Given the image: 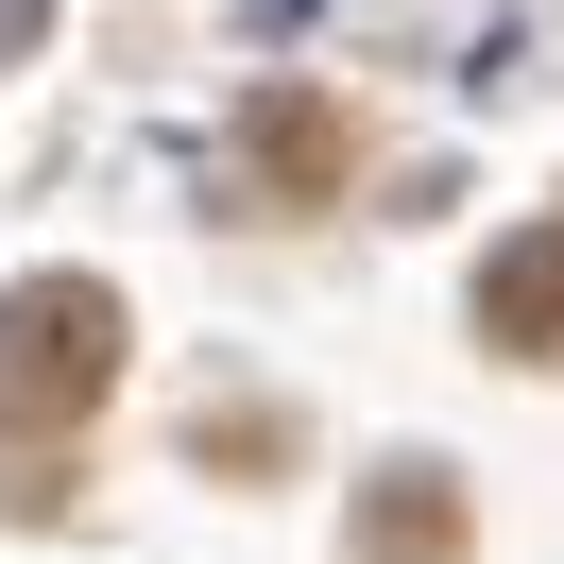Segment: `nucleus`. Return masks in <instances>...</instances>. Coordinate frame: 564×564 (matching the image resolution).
Instances as JSON below:
<instances>
[{"label":"nucleus","instance_id":"nucleus-1","mask_svg":"<svg viewBox=\"0 0 564 564\" xmlns=\"http://www.w3.org/2000/svg\"><path fill=\"white\" fill-rule=\"evenodd\" d=\"M104 393H120V291L104 274L0 291V427H86Z\"/></svg>","mask_w":564,"mask_h":564},{"label":"nucleus","instance_id":"nucleus-2","mask_svg":"<svg viewBox=\"0 0 564 564\" xmlns=\"http://www.w3.org/2000/svg\"><path fill=\"white\" fill-rule=\"evenodd\" d=\"M479 343L496 359H564V223H530V240L479 257Z\"/></svg>","mask_w":564,"mask_h":564},{"label":"nucleus","instance_id":"nucleus-3","mask_svg":"<svg viewBox=\"0 0 564 564\" xmlns=\"http://www.w3.org/2000/svg\"><path fill=\"white\" fill-rule=\"evenodd\" d=\"M240 154L291 188V206H308V188H343V172H359V120H343V104H308V86H274V104L240 120Z\"/></svg>","mask_w":564,"mask_h":564},{"label":"nucleus","instance_id":"nucleus-4","mask_svg":"<svg viewBox=\"0 0 564 564\" xmlns=\"http://www.w3.org/2000/svg\"><path fill=\"white\" fill-rule=\"evenodd\" d=\"M359 564H462V496H445V462H393V479L359 496Z\"/></svg>","mask_w":564,"mask_h":564}]
</instances>
